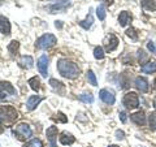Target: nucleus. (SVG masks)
I'll return each instance as SVG.
<instances>
[{"label": "nucleus", "instance_id": "7ed1b4c3", "mask_svg": "<svg viewBox=\"0 0 156 147\" xmlns=\"http://www.w3.org/2000/svg\"><path fill=\"white\" fill-rule=\"evenodd\" d=\"M0 117L5 122H13L18 117L17 111L11 106H3L0 108Z\"/></svg>", "mask_w": 156, "mask_h": 147}, {"label": "nucleus", "instance_id": "2f4dec72", "mask_svg": "<svg viewBox=\"0 0 156 147\" xmlns=\"http://www.w3.org/2000/svg\"><path fill=\"white\" fill-rule=\"evenodd\" d=\"M138 56H139V63L140 64H143V63L147 60V53H146L144 51H142V50L138 51Z\"/></svg>", "mask_w": 156, "mask_h": 147}, {"label": "nucleus", "instance_id": "37998d69", "mask_svg": "<svg viewBox=\"0 0 156 147\" xmlns=\"http://www.w3.org/2000/svg\"><path fill=\"white\" fill-rule=\"evenodd\" d=\"M154 87H155V89H156V81H155V86H154Z\"/></svg>", "mask_w": 156, "mask_h": 147}, {"label": "nucleus", "instance_id": "ddd939ff", "mask_svg": "<svg viewBox=\"0 0 156 147\" xmlns=\"http://www.w3.org/2000/svg\"><path fill=\"white\" fill-rule=\"evenodd\" d=\"M18 64L21 68H23V69H30V68H33L34 60H33L31 56H22L21 59H20Z\"/></svg>", "mask_w": 156, "mask_h": 147}, {"label": "nucleus", "instance_id": "c85d7f7f", "mask_svg": "<svg viewBox=\"0 0 156 147\" xmlns=\"http://www.w3.org/2000/svg\"><path fill=\"white\" fill-rule=\"evenodd\" d=\"M150 120V128L152 130H156V112H152L148 117Z\"/></svg>", "mask_w": 156, "mask_h": 147}, {"label": "nucleus", "instance_id": "7c9ffc66", "mask_svg": "<svg viewBox=\"0 0 156 147\" xmlns=\"http://www.w3.org/2000/svg\"><path fill=\"white\" fill-rule=\"evenodd\" d=\"M126 35L130 37L131 39H136V38H138V34H136V31L134 30L133 27H130V29H128V30H126Z\"/></svg>", "mask_w": 156, "mask_h": 147}, {"label": "nucleus", "instance_id": "6e6552de", "mask_svg": "<svg viewBox=\"0 0 156 147\" xmlns=\"http://www.w3.org/2000/svg\"><path fill=\"white\" fill-rule=\"evenodd\" d=\"M99 96H100V99L105 103V104H113L115 100H116L115 94H113V92H112L111 90H105V89L100 90Z\"/></svg>", "mask_w": 156, "mask_h": 147}, {"label": "nucleus", "instance_id": "393cba45", "mask_svg": "<svg viewBox=\"0 0 156 147\" xmlns=\"http://www.w3.org/2000/svg\"><path fill=\"white\" fill-rule=\"evenodd\" d=\"M94 57L98 59V60H103L104 59V51L101 47H95L94 50Z\"/></svg>", "mask_w": 156, "mask_h": 147}, {"label": "nucleus", "instance_id": "473e14b6", "mask_svg": "<svg viewBox=\"0 0 156 147\" xmlns=\"http://www.w3.org/2000/svg\"><path fill=\"white\" fill-rule=\"evenodd\" d=\"M56 116H57V117H53L55 120H58V121H61V122H66V121H68V119L65 117V115H64V113H61V112H58Z\"/></svg>", "mask_w": 156, "mask_h": 147}, {"label": "nucleus", "instance_id": "e433bc0d", "mask_svg": "<svg viewBox=\"0 0 156 147\" xmlns=\"http://www.w3.org/2000/svg\"><path fill=\"white\" fill-rule=\"evenodd\" d=\"M55 25H56V27H61V26H62V23H61V21H56Z\"/></svg>", "mask_w": 156, "mask_h": 147}, {"label": "nucleus", "instance_id": "4be33fe9", "mask_svg": "<svg viewBox=\"0 0 156 147\" xmlns=\"http://www.w3.org/2000/svg\"><path fill=\"white\" fill-rule=\"evenodd\" d=\"M29 85H30V87L34 90V91H38L39 90V85H41V82H39V78L38 77H33L29 80Z\"/></svg>", "mask_w": 156, "mask_h": 147}, {"label": "nucleus", "instance_id": "f704fd0d", "mask_svg": "<svg viewBox=\"0 0 156 147\" xmlns=\"http://www.w3.org/2000/svg\"><path fill=\"white\" fill-rule=\"evenodd\" d=\"M116 138L119 139V141H122V139H124V131L117 130V131H116Z\"/></svg>", "mask_w": 156, "mask_h": 147}, {"label": "nucleus", "instance_id": "79ce46f5", "mask_svg": "<svg viewBox=\"0 0 156 147\" xmlns=\"http://www.w3.org/2000/svg\"><path fill=\"white\" fill-rule=\"evenodd\" d=\"M4 3V0H0V5H2V4Z\"/></svg>", "mask_w": 156, "mask_h": 147}, {"label": "nucleus", "instance_id": "f8f14e48", "mask_svg": "<svg viewBox=\"0 0 156 147\" xmlns=\"http://www.w3.org/2000/svg\"><path fill=\"white\" fill-rule=\"evenodd\" d=\"M0 31L3 34H5V35L11 34V22L4 16H0Z\"/></svg>", "mask_w": 156, "mask_h": 147}, {"label": "nucleus", "instance_id": "f03ea898", "mask_svg": "<svg viewBox=\"0 0 156 147\" xmlns=\"http://www.w3.org/2000/svg\"><path fill=\"white\" fill-rule=\"evenodd\" d=\"M56 41L57 39L55 35H52V34H44V35H42L37 41V47L41 48V50H47V48L55 46Z\"/></svg>", "mask_w": 156, "mask_h": 147}, {"label": "nucleus", "instance_id": "dca6fc26", "mask_svg": "<svg viewBox=\"0 0 156 147\" xmlns=\"http://www.w3.org/2000/svg\"><path fill=\"white\" fill-rule=\"evenodd\" d=\"M117 46H119V39H117L115 35H111V37H109V41H108V43H107L105 50L108 51V52H111V51L116 50Z\"/></svg>", "mask_w": 156, "mask_h": 147}, {"label": "nucleus", "instance_id": "a211bd4d", "mask_svg": "<svg viewBox=\"0 0 156 147\" xmlns=\"http://www.w3.org/2000/svg\"><path fill=\"white\" fill-rule=\"evenodd\" d=\"M140 70L143 73H155L156 72V63L152 61V63H147V64H143V66L140 68Z\"/></svg>", "mask_w": 156, "mask_h": 147}, {"label": "nucleus", "instance_id": "a878e982", "mask_svg": "<svg viewBox=\"0 0 156 147\" xmlns=\"http://www.w3.org/2000/svg\"><path fill=\"white\" fill-rule=\"evenodd\" d=\"M96 14H98V18L100 20V21H103V20L105 18V8H104V5H99L96 8Z\"/></svg>", "mask_w": 156, "mask_h": 147}, {"label": "nucleus", "instance_id": "0eeeda50", "mask_svg": "<svg viewBox=\"0 0 156 147\" xmlns=\"http://www.w3.org/2000/svg\"><path fill=\"white\" fill-rule=\"evenodd\" d=\"M38 69L41 72L42 77H47L48 74V57L46 55H42L38 60Z\"/></svg>", "mask_w": 156, "mask_h": 147}, {"label": "nucleus", "instance_id": "f3484780", "mask_svg": "<svg viewBox=\"0 0 156 147\" xmlns=\"http://www.w3.org/2000/svg\"><path fill=\"white\" fill-rule=\"evenodd\" d=\"M76 138L73 137L72 134H68V133H62L61 137H60V143L61 145H72L74 143Z\"/></svg>", "mask_w": 156, "mask_h": 147}, {"label": "nucleus", "instance_id": "aec40b11", "mask_svg": "<svg viewBox=\"0 0 156 147\" xmlns=\"http://www.w3.org/2000/svg\"><path fill=\"white\" fill-rule=\"evenodd\" d=\"M142 7L147 11H156V0H142Z\"/></svg>", "mask_w": 156, "mask_h": 147}, {"label": "nucleus", "instance_id": "4c0bfd02", "mask_svg": "<svg viewBox=\"0 0 156 147\" xmlns=\"http://www.w3.org/2000/svg\"><path fill=\"white\" fill-rule=\"evenodd\" d=\"M101 2L107 3V4H108V5H109V4H112V3H113V0H101Z\"/></svg>", "mask_w": 156, "mask_h": 147}, {"label": "nucleus", "instance_id": "c9c22d12", "mask_svg": "<svg viewBox=\"0 0 156 147\" xmlns=\"http://www.w3.org/2000/svg\"><path fill=\"white\" fill-rule=\"evenodd\" d=\"M120 120L121 121H122V122H126V113H125V112H120Z\"/></svg>", "mask_w": 156, "mask_h": 147}, {"label": "nucleus", "instance_id": "cd10ccee", "mask_svg": "<svg viewBox=\"0 0 156 147\" xmlns=\"http://www.w3.org/2000/svg\"><path fill=\"white\" fill-rule=\"evenodd\" d=\"M87 80H89V82L91 83L92 86H96V85H98L96 77H95V74H94V72H92V70H89V72H87Z\"/></svg>", "mask_w": 156, "mask_h": 147}, {"label": "nucleus", "instance_id": "a19ab883", "mask_svg": "<svg viewBox=\"0 0 156 147\" xmlns=\"http://www.w3.org/2000/svg\"><path fill=\"white\" fill-rule=\"evenodd\" d=\"M109 147H119V146H116V145H111Z\"/></svg>", "mask_w": 156, "mask_h": 147}, {"label": "nucleus", "instance_id": "9b49d317", "mask_svg": "<svg viewBox=\"0 0 156 147\" xmlns=\"http://www.w3.org/2000/svg\"><path fill=\"white\" fill-rule=\"evenodd\" d=\"M43 98L42 96H39V95H31L30 98L27 99V103H26V108L29 111H33V109H35L37 108V106L39 104V103L42 102Z\"/></svg>", "mask_w": 156, "mask_h": 147}, {"label": "nucleus", "instance_id": "b1692460", "mask_svg": "<svg viewBox=\"0 0 156 147\" xmlns=\"http://www.w3.org/2000/svg\"><path fill=\"white\" fill-rule=\"evenodd\" d=\"M80 100L81 102H85V103H92L94 102V96L90 92H85V94L80 95Z\"/></svg>", "mask_w": 156, "mask_h": 147}, {"label": "nucleus", "instance_id": "bb28decb", "mask_svg": "<svg viewBox=\"0 0 156 147\" xmlns=\"http://www.w3.org/2000/svg\"><path fill=\"white\" fill-rule=\"evenodd\" d=\"M23 147H43V143L41 139H31L29 143H26Z\"/></svg>", "mask_w": 156, "mask_h": 147}, {"label": "nucleus", "instance_id": "f257e3e1", "mask_svg": "<svg viewBox=\"0 0 156 147\" xmlns=\"http://www.w3.org/2000/svg\"><path fill=\"white\" fill-rule=\"evenodd\" d=\"M57 70L62 77L69 78V80L77 78L78 74H80V68H78L76 63L68 61L65 59H61V60L57 61Z\"/></svg>", "mask_w": 156, "mask_h": 147}, {"label": "nucleus", "instance_id": "39448f33", "mask_svg": "<svg viewBox=\"0 0 156 147\" xmlns=\"http://www.w3.org/2000/svg\"><path fill=\"white\" fill-rule=\"evenodd\" d=\"M124 106L126 108H136L139 104V100H138V95L135 92H128L125 96H124Z\"/></svg>", "mask_w": 156, "mask_h": 147}, {"label": "nucleus", "instance_id": "72a5a7b5", "mask_svg": "<svg viewBox=\"0 0 156 147\" xmlns=\"http://www.w3.org/2000/svg\"><path fill=\"white\" fill-rule=\"evenodd\" d=\"M147 47H148V50L152 52V53H156V47H155V45H154L152 42H148L147 43Z\"/></svg>", "mask_w": 156, "mask_h": 147}, {"label": "nucleus", "instance_id": "4468645a", "mask_svg": "<svg viewBox=\"0 0 156 147\" xmlns=\"http://www.w3.org/2000/svg\"><path fill=\"white\" fill-rule=\"evenodd\" d=\"M131 121L135 122L136 125H143L146 122V116L142 111H139V112H136V113L131 115Z\"/></svg>", "mask_w": 156, "mask_h": 147}, {"label": "nucleus", "instance_id": "6ab92c4d", "mask_svg": "<svg viewBox=\"0 0 156 147\" xmlns=\"http://www.w3.org/2000/svg\"><path fill=\"white\" fill-rule=\"evenodd\" d=\"M130 20H131V17H130V14H129L128 12H121V13H120L119 22H120L121 26H126V25H128V23L130 22Z\"/></svg>", "mask_w": 156, "mask_h": 147}, {"label": "nucleus", "instance_id": "9d476101", "mask_svg": "<svg viewBox=\"0 0 156 147\" xmlns=\"http://www.w3.org/2000/svg\"><path fill=\"white\" fill-rule=\"evenodd\" d=\"M56 137H57V126H50L47 129V138L50 141L51 147H56Z\"/></svg>", "mask_w": 156, "mask_h": 147}, {"label": "nucleus", "instance_id": "2eb2a0df", "mask_svg": "<svg viewBox=\"0 0 156 147\" xmlns=\"http://www.w3.org/2000/svg\"><path fill=\"white\" fill-rule=\"evenodd\" d=\"M68 7H69V3L68 2H60V3L55 4V5L50 7V9L52 11V13H56V12H64Z\"/></svg>", "mask_w": 156, "mask_h": 147}, {"label": "nucleus", "instance_id": "20e7f679", "mask_svg": "<svg viewBox=\"0 0 156 147\" xmlns=\"http://www.w3.org/2000/svg\"><path fill=\"white\" fill-rule=\"evenodd\" d=\"M13 133L16 134V137L18 139L23 141V139L30 138L33 131H31L30 126H29L27 124H18V125H16V128L13 129Z\"/></svg>", "mask_w": 156, "mask_h": 147}, {"label": "nucleus", "instance_id": "58836bf2", "mask_svg": "<svg viewBox=\"0 0 156 147\" xmlns=\"http://www.w3.org/2000/svg\"><path fill=\"white\" fill-rule=\"evenodd\" d=\"M154 107L156 108V98H155V100H154Z\"/></svg>", "mask_w": 156, "mask_h": 147}, {"label": "nucleus", "instance_id": "412c9836", "mask_svg": "<svg viewBox=\"0 0 156 147\" xmlns=\"http://www.w3.org/2000/svg\"><path fill=\"white\" fill-rule=\"evenodd\" d=\"M92 22H94V20H92V16H91V13H89V16L86 17V20H83V21H81L80 22V25L83 27V29H90L91 25H92Z\"/></svg>", "mask_w": 156, "mask_h": 147}, {"label": "nucleus", "instance_id": "5701e85b", "mask_svg": "<svg viewBox=\"0 0 156 147\" xmlns=\"http://www.w3.org/2000/svg\"><path fill=\"white\" fill-rule=\"evenodd\" d=\"M18 47H20L18 42L12 41L11 43H9V46H8V51L11 52L12 55H17V53H18Z\"/></svg>", "mask_w": 156, "mask_h": 147}, {"label": "nucleus", "instance_id": "ea45409f", "mask_svg": "<svg viewBox=\"0 0 156 147\" xmlns=\"http://www.w3.org/2000/svg\"><path fill=\"white\" fill-rule=\"evenodd\" d=\"M0 130H2V117H0Z\"/></svg>", "mask_w": 156, "mask_h": 147}, {"label": "nucleus", "instance_id": "423d86ee", "mask_svg": "<svg viewBox=\"0 0 156 147\" xmlns=\"http://www.w3.org/2000/svg\"><path fill=\"white\" fill-rule=\"evenodd\" d=\"M16 90L9 82H0V99L5 98L7 95H13Z\"/></svg>", "mask_w": 156, "mask_h": 147}, {"label": "nucleus", "instance_id": "c756f323", "mask_svg": "<svg viewBox=\"0 0 156 147\" xmlns=\"http://www.w3.org/2000/svg\"><path fill=\"white\" fill-rule=\"evenodd\" d=\"M50 85H51L55 90L60 89V87H61V89H64V85H62L60 81H56V80H50Z\"/></svg>", "mask_w": 156, "mask_h": 147}, {"label": "nucleus", "instance_id": "1a4fd4ad", "mask_svg": "<svg viewBox=\"0 0 156 147\" xmlns=\"http://www.w3.org/2000/svg\"><path fill=\"white\" fill-rule=\"evenodd\" d=\"M134 85L140 92H147L148 91V82L143 77H136L135 81H134Z\"/></svg>", "mask_w": 156, "mask_h": 147}]
</instances>
